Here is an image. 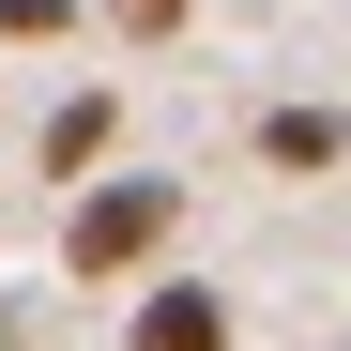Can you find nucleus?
Segmentation results:
<instances>
[{"mask_svg":"<svg viewBox=\"0 0 351 351\" xmlns=\"http://www.w3.org/2000/svg\"><path fill=\"white\" fill-rule=\"evenodd\" d=\"M168 229H184V184H77V214H62V275H138Z\"/></svg>","mask_w":351,"mask_h":351,"instance_id":"nucleus-1","label":"nucleus"},{"mask_svg":"<svg viewBox=\"0 0 351 351\" xmlns=\"http://www.w3.org/2000/svg\"><path fill=\"white\" fill-rule=\"evenodd\" d=\"M123 351H229V290H199V275H168V290H138V321H123Z\"/></svg>","mask_w":351,"mask_h":351,"instance_id":"nucleus-2","label":"nucleus"},{"mask_svg":"<svg viewBox=\"0 0 351 351\" xmlns=\"http://www.w3.org/2000/svg\"><path fill=\"white\" fill-rule=\"evenodd\" d=\"M260 168H351V107H260Z\"/></svg>","mask_w":351,"mask_h":351,"instance_id":"nucleus-3","label":"nucleus"},{"mask_svg":"<svg viewBox=\"0 0 351 351\" xmlns=\"http://www.w3.org/2000/svg\"><path fill=\"white\" fill-rule=\"evenodd\" d=\"M107 123H123L107 92H62V107H46V184H92V168H107Z\"/></svg>","mask_w":351,"mask_h":351,"instance_id":"nucleus-4","label":"nucleus"},{"mask_svg":"<svg viewBox=\"0 0 351 351\" xmlns=\"http://www.w3.org/2000/svg\"><path fill=\"white\" fill-rule=\"evenodd\" d=\"M46 31H77V0H0V46H46Z\"/></svg>","mask_w":351,"mask_h":351,"instance_id":"nucleus-5","label":"nucleus"},{"mask_svg":"<svg viewBox=\"0 0 351 351\" xmlns=\"http://www.w3.org/2000/svg\"><path fill=\"white\" fill-rule=\"evenodd\" d=\"M107 31H138V46H168V31H184V0H107Z\"/></svg>","mask_w":351,"mask_h":351,"instance_id":"nucleus-6","label":"nucleus"},{"mask_svg":"<svg viewBox=\"0 0 351 351\" xmlns=\"http://www.w3.org/2000/svg\"><path fill=\"white\" fill-rule=\"evenodd\" d=\"M0 351H16V306H0Z\"/></svg>","mask_w":351,"mask_h":351,"instance_id":"nucleus-7","label":"nucleus"}]
</instances>
